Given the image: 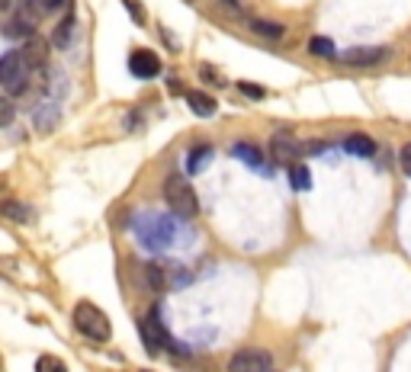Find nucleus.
Returning a JSON list of instances; mask_svg holds the SVG:
<instances>
[{
  "mask_svg": "<svg viewBox=\"0 0 411 372\" xmlns=\"http://www.w3.org/2000/svg\"><path fill=\"white\" fill-rule=\"evenodd\" d=\"M74 327L84 334L87 340H97V343L109 340V334H113L109 318L103 314V308H97L93 302H77L74 305Z\"/></svg>",
  "mask_w": 411,
  "mask_h": 372,
  "instance_id": "obj_1",
  "label": "nucleus"
},
{
  "mask_svg": "<svg viewBox=\"0 0 411 372\" xmlns=\"http://www.w3.org/2000/svg\"><path fill=\"white\" fill-rule=\"evenodd\" d=\"M164 202L170 206V212L180 218H193L200 212V199H196L193 186L184 177H168L164 180Z\"/></svg>",
  "mask_w": 411,
  "mask_h": 372,
  "instance_id": "obj_2",
  "label": "nucleus"
},
{
  "mask_svg": "<svg viewBox=\"0 0 411 372\" xmlns=\"http://www.w3.org/2000/svg\"><path fill=\"white\" fill-rule=\"evenodd\" d=\"M0 87H7L13 97L26 93V87H29V65H26L23 51H7L0 58Z\"/></svg>",
  "mask_w": 411,
  "mask_h": 372,
  "instance_id": "obj_3",
  "label": "nucleus"
},
{
  "mask_svg": "<svg viewBox=\"0 0 411 372\" xmlns=\"http://www.w3.org/2000/svg\"><path fill=\"white\" fill-rule=\"evenodd\" d=\"M270 366H273V356L260 347H244L228 359V372H270Z\"/></svg>",
  "mask_w": 411,
  "mask_h": 372,
  "instance_id": "obj_4",
  "label": "nucleus"
},
{
  "mask_svg": "<svg viewBox=\"0 0 411 372\" xmlns=\"http://www.w3.org/2000/svg\"><path fill=\"white\" fill-rule=\"evenodd\" d=\"M270 154H273L277 164H293V161H299L305 151L293 135H273V141H270Z\"/></svg>",
  "mask_w": 411,
  "mask_h": 372,
  "instance_id": "obj_5",
  "label": "nucleus"
},
{
  "mask_svg": "<svg viewBox=\"0 0 411 372\" xmlns=\"http://www.w3.org/2000/svg\"><path fill=\"white\" fill-rule=\"evenodd\" d=\"M129 71H132L135 77H145V81H148V77H158L161 74V58L148 49H138V51L129 55Z\"/></svg>",
  "mask_w": 411,
  "mask_h": 372,
  "instance_id": "obj_6",
  "label": "nucleus"
},
{
  "mask_svg": "<svg viewBox=\"0 0 411 372\" xmlns=\"http://www.w3.org/2000/svg\"><path fill=\"white\" fill-rule=\"evenodd\" d=\"M382 58H389V49L373 45V49H350V51H344L337 61L353 65V67H369V65H376V61H382Z\"/></svg>",
  "mask_w": 411,
  "mask_h": 372,
  "instance_id": "obj_7",
  "label": "nucleus"
},
{
  "mask_svg": "<svg viewBox=\"0 0 411 372\" xmlns=\"http://www.w3.org/2000/svg\"><path fill=\"white\" fill-rule=\"evenodd\" d=\"M58 119H61L58 103H39V106L33 109V125L39 132H51V129L58 125Z\"/></svg>",
  "mask_w": 411,
  "mask_h": 372,
  "instance_id": "obj_8",
  "label": "nucleus"
},
{
  "mask_svg": "<svg viewBox=\"0 0 411 372\" xmlns=\"http://www.w3.org/2000/svg\"><path fill=\"white\" fill-rule=\"evenodd\" d=\"M3 35H7V39H19V42L33 39V35H35L33 17H26V13H17V17H13L7 26H3Z\"/></svg>",
  "mask_w": 411,
  "mask_h": 372,
  "instance_id": "obj_9",
  "label": "nucleus"
},
{
  "mask_svg": "<svg viewBox=\"0 0 411 372\" xmlns=\"http://www.w3.org/2000/svg\"><path fill=\"white\" fill-rule=\"evenodd\" d=\"M74 35H77V19L67 13V17L55 26V33H51V45H55V49H67V45L74 42Z\"/></svg>",
  "mask_w": 411,
  "mask_h": 372,
  "instance_id": "obj_10",
  "label": "nucleus"
},
{
  "mask_svg": "<svg viewBox=\"0 0 411 372\" xmlns=\"http://www.w3.org/2000/svg\"><path fill=\"white\" fill-rule=\"evenodd\" d=\"M186 103H190V109H193L196 116H212L216 113V99L209 97V93H202V90H190L186 93Z\"/></svg>",
  "mask_w": 411,
  "mask_h": 372,
  "instance_id": "obj_11",
  "label": "nucleus"
},
{
  "mask_svg": "<svg viewBox=\"0 0 411 372\" xmlns=\"http://www.w3.org/2000/svg\"><path fill=\"white\" fill-rule=\"evenodd\" d=\"M344 148L350 151V154H360V157H373V154H376V141L369 138V135H350V138L344 141Z\"/></svg>",
  "mask_w": 411,
  "mask_h": 372,
  "instance_id": "obj_12",
  "label": "nucleus"
},
{
  "mask_svg": "<svg viewBox=\"0 0 411 372\" xmlns=\"http://www.w3.org/2000/svg\"><path fill=\"white\" fill-rule=\"evenodd\" d=\"M232 154H235L238 161H244L248 167H260V161H264L257 145H248V141H235V145H232Z\"/></svg>",
  "mask_w": 411,
  "mask_h": 372,
  "instance_id": "obj_13",
  "label": "nucleus"
},
{
  "mask_svg": "<svg viewBox=\"0 0 411 372\" xmlns=\"http://www.w3.org/2000/svg\"><path fill=\"white\" fill-rule=\"evenodd\" d=\"M209 157H212L209 145H196V148L190 151V157H186V170H190V174H200L202 167L209 164Z\"/></svg>",
  "mask_w": 411,
  "mask_h": 372,
  "instance_id": "obj_14",
  "label": "nucleus"
},
{
  "mask_svg": "<svg viewBox=\"0 0 411 372\" xmlns=\"http://www.w3.org/2000/svg\"><path fill=\"white\" fill-rule=\"evenodd\" d=\"M23 58H26V65H29V67H35V65H45V42H39V39H35V35H33V39H26Z\"/></svg>",
  "mask_w": 411,
  "mask_h": 372,
  "instance_id": "obj_15",
  "label": "nucleus"
},
{
  "mask_svg": "<svg viewBox=\"0 0 411 372\" xmlns=\"http://www.w3.org/2000/svg\"><path fill=\"white\" fill-rule=\"evenodd\" d=\"M251 33L264 35V39H283V35H286V26L270 23V19H251Z\"/></svg>",
  "mask_w": 411,
  "mask_h": 372,
  "instance_id": "obj_16",
  "label": "nucleus"
},
{
  "mask_svg": "<svg viewBox=\"0 0 411 372\" xmlns=\"http://www.w3.org/2000/svg\"><path fill=\"white\" fill-rule=\"evenodd\" d=\"M0 216L3 218H13V222H29V206H23V202H13V199H7V202H0Z\"/></svg>",
  "mask_w": 411,
  "mask_h": 372,
  "instance_id": "obj_17",
  "label": "nucleus"
},
{
  "mask_svg": "<svg viewBox=\"0 0 411 372\" xmlns=\"http://www.w3.org/2000/svg\"><path fill=\"white\" fill-rule=\"evenodd\" d=\"M142 280H145V289H152V292L164 289V273H161L158 264H145L142 266Z\"/></svg>",
  "mask_w": 411,
  "mask_h": 372,
  "instance_id": "obj_18",
  "label": "nucleus"
},
{
  "mask_svg": "<svg viewBox=\"0 0 411 372\" xmlns=\"http://www.w3.org/2000/svg\"><path fill=\"white\" fill-rule=\"evenodd\" d=\"M26 7H33L35 13H61L71 7V0H23Z\"/></svg>",
  "mask_w": 411,
  "mask_h": 372,
  "instance_id": "obj_19",
  "label": "nucleus"
},
{
  "mask_svg": "<svg viewBox=\"0 0 411 372\" xmlns=\"http://www.w3.org/2000/svg\"><path fill=\"white\" fill-rule=\"evenodd\" d=\"M309 51H312V55H319V58H337L335 42L325 39V35H315V39H309Z\"/></svg>",
  "mask_w": 411,
  "mask_h": 372,
  "instance_id": "obj_20",
  "label": "nucleus"
},
{
  "mask_svg": "<svg viewBox=\"0 0 411 372\" xmlns=\"http://www.w3.org/2000/svg\"><path fill=\"white\" fill-rule=\"evenodd\" d=\"M289 183H293V190H309L312 186V174L305 164H293V170H289Z\"/></svg>",
  "mask_w": 411,
  "mask_h": 372,
  "instance_id": "obj_21",
  "label": "nucleus"
},
{
  "mask_svg": "<svg viewBox=\"0 0 411 372\" xmlns=\"http://www.w3.org/2000/svg\"><path fill=\"white\" fill-rule=\"evenodd\" d=\"M35 372H67V366L61 363L58 356H39V359H35Z\"/></svg>",
  "mask_w": 411,
  "mask_h": 372,
  "instance_id": "obj_22",
  "label": "nucleus"
},
{
  "mask_svg": "<svg viewBox=\"0 0 411 372\" xmlns=\"http://www.w3.org/2000/svg\"><path fill=\"white\" fill-rule=\"evenodd\" d=\"M200 77H202L206 83H212V87H228V81H225L222 74H218V71H216L212 65H202V67H200Z\"/></svg>",
  "mask_w": 411,
  "mask_h": 372,
  "instance_id": "obj_23",
  "label": "nucleus"
},
{
  "mask_svg": "<svg viewBox=\"0 0 411 372\" xmlns=\"http://www.w3.org/2000/svg\"><path fill=\"white\" fill-rule=\"evenodd\" d=\"M13 119H17V106H13L10 99H0V129H3V125H10Z\"/></svg>",
  "mask_w": 411,
  "mask_h": 372,
  "instance_id": "obj_24",
  "label": "nucleus"
},
{
  "mask_svg": "<svg viewBox=\"0 0 411 372\" xmlns=\"http://www.w3.org/2000/svg\"><path fill=\"white\" fill-rule=\"evenodd\" d=\"M122 3H126V10H129V17H132V23L142 26V23H145V10H142V3H138V0H122Z\"/></svg>",
  "mask_w": 411,
  "mask_h": 372,
  "instance_id": "obj_25",
  "label": "nucleus"
},
{
  "mask_svg": "<svg viewBox=\"0 0 411 372\" xmlns=\"http://www.w3.org/2000/svg\"><path fill=\"white\" fill-rule=\"evenodd\" d=\"M238 90H241L244 97H251V99H264V87H257V83H251V81H241L238 83Z\"/></svg>",
  "mask_w": 411,
  "mask_h": 372,
  "instance_id": "obj_26",
  "label": "nucleus"
},
{
  "mask_svg": "<svg viewBox=\"0 0 411 372\" xmlns=\"http://www.w3.org/2000/svg\"><path fill=\"white\" fill-rule=\"evenodd\" d=\"M398 161H402V170L411 177V145H405V148H402V154H398Z\"/></svg>",
  "mask_w": 411,
  "mask_h": 372,
  "instance_id": "obj_27",
  "label": "nucleus"
},
{
  "mask_svg": "<svg viewBox=\"0 0 411 372\" xmlns=\"http://www.w3.org/2000/svg\"><path fill=\"white\" fill-rule=\"evenodd\" d=\"M225 7L232 10V13H241V7H238V0H225Z\"/></svg>",
  "mask_w": 411,
  "mask_h": 372,
  "instance_id": "obj_28",
  "label": "nucleus"
},
{
  "mask_svg": "<svg viewBox=\"0 0 411 372\" xmlns=\"http://www.w3.org/2000/svg\"><path fill=\"white\" fill-rule=\"evenodd\" d=\"M10 3H13V0H0V10H10Z\"/></svg>",
  "mask_w": 411,
  "mask_h": 372,
  "instance_id": "obj_29",
  "label": "nucleus"
}]
</instances>
